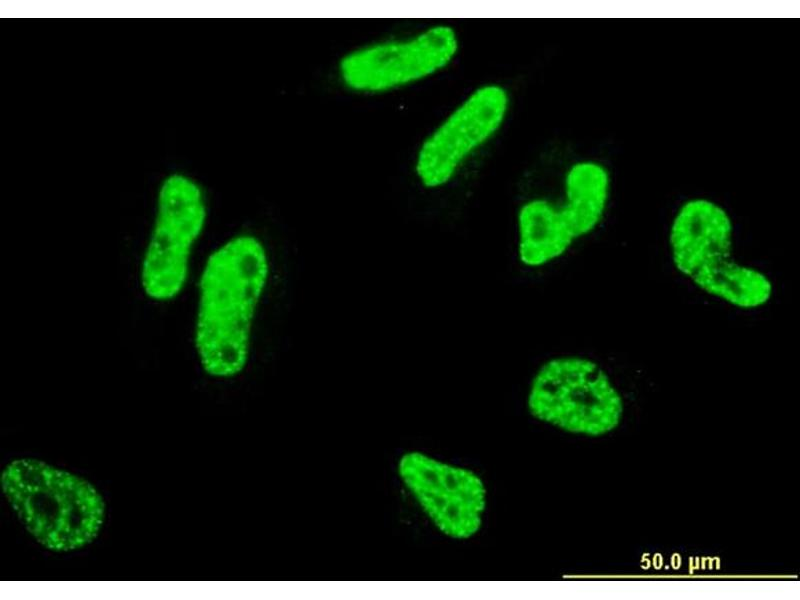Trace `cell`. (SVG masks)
<instances>
[{"instance_id": "cell-9", "label": "cell", "mask_w": 800, "mask_h": 600, "mask_svg": "<svg viewBox=\"0 0 800 600\" xmlns=\"http://www.w3.org/2000/svg\"><path fill=\"white\" fill-rule=\"evenodd\" d=\"M610 178L606 168L593 161L573 164L564 180V199L551 202L552 216L563 233L575 243L600 224L608 203Z\"/></svg>"}, {"instance_id": "cell-4", "label": "cell", "mask_w": 800, "mask_h": 600, "mask_svg": "<svg viewBox=\"0 0 800 600\" xmlns=\"http://www.w3.org/2000/svg\"><path fill=\"white\" fill-rule=\"evenodd\" d=\"M529 413L563 431L600 437L616 430L624 401L607 372L594 360L566 355L545 361L527 395Z\"/></svg>"}, {"instance_id": "cell-5", "label": "cell", "mask_w": 800, "mask_h": 600, "mask_svg": "<svg viewBox=\"0 0 800 600\" xmlns=\"http://www.w3.org/2000/svg\"><path fill=\"white\" fill-rule=\"evenodd\" d=\"M206 220L201 187L181 174L167 177L158 192L156 215L140 265V285L149 299L167 302L182 292Z\"/></svg>"}, {"instance_id": "cell-6", "label": "cell", "mask_w": 800, "mask_h": 600, "mask_svg": "<svg viewBox=\"0 0 800 600\" xmlns=\"http://www.w3.org/2000/svg\"><path fill=\"white\" fill-rule=\"evenodd\" d=\"M458 49L456 31L449 25H434L405 39L379 41L348 52L338 63V74L353 92L384 93L443 70Z\"/></svg>"}, {"instance_id": "cell-1", "label": "cell", "mask_w": 800, "mask_h": 600, "mask_svg": "<svg viewBox=\"0 0 800 600\" xmlns=\"http://www.w3.org/2000/svg\"><path fill=\"white\" fill-rule=\"evenodd\" d=\"M269 274L266 248L251 234L230 238L207 257L198 282L194 345L209 376L229 379L245 369Z\"/></svg>"}, {"instance_id": "cell-8", "label": "cell", "mask_w": 800, "mask_h": 600, "mask_svg": "<svg viewBox=\"0 0 800 600\" xmlns=\"http://www.w3.org/2000/svg\"><path fill=\"white\" fill-rule=\"evenodd\" d=\"M509 103L501 85L475 89L420 145L415 159L420 183L429 189L449 183L467 158L500 129Z\"/></svg>"}, {"instance_id": "cell-3", "label": "cell", "mask_w": 800, "mask_h": 600, "mask_svg": "<svg viewBox=\"0 0 800 600\" xmlns=\"http://www.w3.org/2000/svg\"><path fill=\"white\" fill-rule=\"evenodd\" d=\"M733 224L727 211L703 198L677 211L669 230V249L676 270L701 291L725 303L752 310L766 305L773 283L762 271L732 257Z\"/></svg>"}, {"instance_id": "cell-7", "label": "cell", "mask_w": 800, "mask_h": 600, "mask_svg": "<svg viewBox=\"0 0 800 600\" xmlns=\"http://www.w3.org/2000/svg\"><path fill=\"white\" fill-rule=\"evenodd\" d=\"M398 476L431 522L446 536L465 540L480 530L486 488L473 471L409 451L397 464Z\"/></svg>"}, {"instance_id": "cell-2", "label": "cell", "mask_w": 800, "mask_h": 600, "mask_svg": "<svg viewBox=\"0 0 800 600\" xmlns=\"http://www.w3.org/2000/svg\"><path fill=\"white\" fill-rule=\"evenodd\" d=\"M0 486L27 532L50 551L82 549L104 525L106 506L96 487L42 460H12L2 470Z\"/></svg>"}]
</instances>
